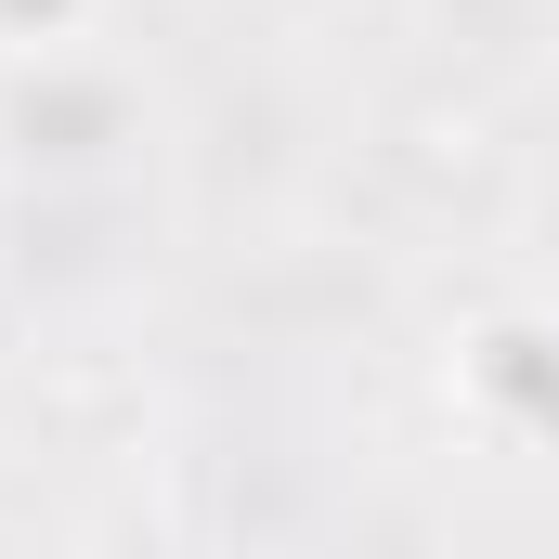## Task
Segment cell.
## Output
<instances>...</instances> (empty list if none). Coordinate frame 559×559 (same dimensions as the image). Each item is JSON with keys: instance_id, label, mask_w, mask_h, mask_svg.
Returning <instances> with one entry per match:
<instances>
[{"instance_id": "obj_1", "label": "cell", "mask_w": 559, "mask_h": 559, "mask_svg": "<svg viewBox=\"0 0 559 559\" xmlns=\"http://www.w3.org/2000/svg\"><path fill=\"white\" fill-rule=\"evenodd\" d=\"M79 0H0V39H66Z\"/></svg>"}]
</instances>
